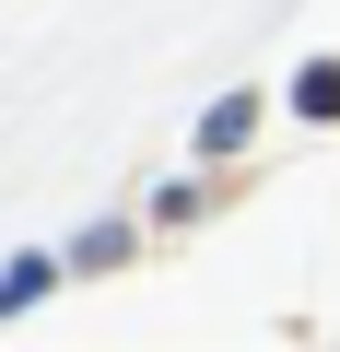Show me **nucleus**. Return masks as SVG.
<instances>
[{
    "instance_id": "1",
    "label": "nucleus",
    "mask_w": 340,
    "mask_h": 352,
    "mask_svg": "<svg viewBox=\"0 0 340 352\" xmlns=\"http://www.w3.org/2000/svg\"><path fill=\"white\" fill-rule=\"evenodd\" d=\"M247 129H258V94H223V106H212V118H200V153H235V141H247Z\"/></svg>"
},
{
    "instance_id": "2",
    "label": "nucleus",
    "mask_w": 340,
    "mask_h": 352,
    "mask_svg": "<svg viewBox=\"0 0 340 352\" xmlns=\"http://www.w3.org/2000/svg\"><path fill=\"white\" fill-rule=\"evenodd\" d=\"M293 106H305V118H340V59H305V71H293Z\"/></svg>"
},
{
    "instance_id": "3",
    "label": "nucleus",
    "mask_w": 340,
    "mask_h": 352,
    "mask_svg": "<svg viewBox=\"0 0 340 352\" xmlns=\"http://www.w3.org/2000/svg\"><path fill=\"white\" fill-rule=\"evenodd\" d=\"M47 282H59V258H12V270H0V317H12V305H36Z\"/></svg>"
}]
</instances>
